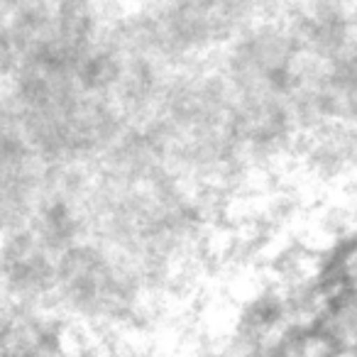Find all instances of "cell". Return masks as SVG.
<instances>
[{"instance_id": "1", "label": "cell", "mask_w": 357, "mask_h": 357, "mask_svg": "<svg viewBox=\"0 0 357 357\" xmlns=\"http://www.w3.org/2000/svg\"><path fill=\"white\" fill-rule=\"evenodd\" d=\"M318 250H313L306 240L291 238L279 243L274 250H269L267 259H264V267L269 272V282L279 284V287H287L298 279L311 277L313 264H316Z\"/></svg>"}, {"instance_id": "2", "label": "cell", "mask_w": 357, "mask_h": 357, "mask_svg": "<svg viewBox=\"0 0 357 357\" xmlns=\"http://www.w3.org/2000/svg\"><path fill=\"white\" fill-rule=\"evenodd\" d=\"M22 64V50L10 25L0 27V79H13Z\"/></svg>"}]
</instances>
